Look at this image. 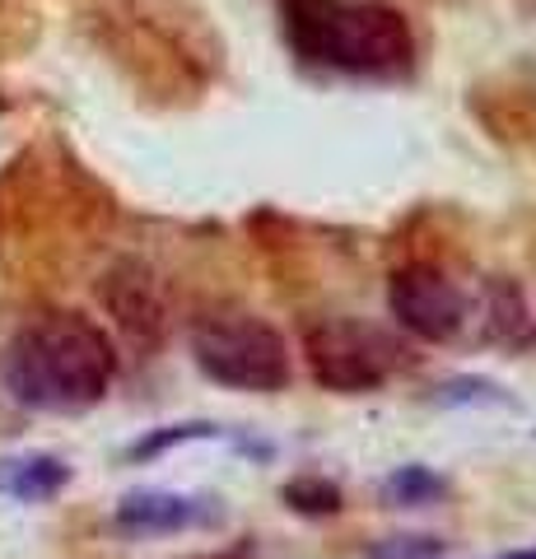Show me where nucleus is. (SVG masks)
<instances>
[{"mask_svg":"<svg viewBox=\"0 0 536 559\" xmlns=\"http://www.w3.org/2000/svg\"><path fill=\"white\" fill-rule=\"evenodd\" d=\"M434 406H517L490 378H448L434 388Z\"/></svg>","mask_w":536,"mask_h":559,"instance_id":"nucleus-13","label":"nucleus"},{"mask_svg":"<svg viewBox=\"0 0 536 559\" xmlns=\"http://www.w3.org/2000/svg\"><path fill=\"white\" fill-rule=\"evenodd\" d=\"M303 359L318 388L336 396L378 392L402 369H410L415 355L406 341H396L388 326L365 318H313L303 322Z\"/></svg>","mask_w":536,"mask_h":559,"instance_id":"nucleus-4","label":"nucleus"},{"mask_svg":"<svg viewBox=\"0 0 536 559\" xmlns=\"http://www.w3.org/2000/svg\"><path fill=\"white\" fill-rule=\"evenodd\" d=\"M205 439H229V429L219 425H205V419H192V425H168V429H154L150 439H141L131 448V462H150L168 448H182V443H205Z\"/></svg>","mask_w":536,"mask_h":559,"instance_id":"nucleus-12","label":"nucleus"},{"mask_svg":"<svg viewBox=\"0 0 536 559\" xmlns=\"http://www.w3.org/2000/svg\"><path fill=\"white\" fill-rule=\"evenodd\" d=\"M98 299L108 308V318L117 322V331L127 336V345H135L141 355L164 345L168 331V304H164V285L145 261H117V266L98 280Z\"/></svg>","mask_w":536,"mask_h":559,"instance_id":"nucleus-6","label":"nucleus"},{"mask_svg":"<svg viewBox=\"0 0 536 559\" xmlns=\"http://www.w3.org/2000/svg\"><path fill=\"white\" fill-rule=\"evenodd\" d=\"M486 341L509 345V349H532L536 345V322L527 318L523 289L513 280H495L486 289Z\"/></svg>","mask_w":536,"mask_h":559,"instance_id":"nucleus-9","label":"nucleus"},{"mask_svg":"<svg viewBox=\"0 0 536 559\" xmlns=\"http://www.w3.org/2000/svg\"><path fill=\"white\" fill-rule=\"evenodd\" d=\"M443 540L425 536V532H406V536H383L369 546V559H439Z\"/></svg>","mask_w":536,"mask_h":559,"instance_id":"nucleus-14","label":"nucleus"},{"mask_svg":"<svg viewBox=\"0 0 536 559\" xmlns=\"http://www.w3.org/2000/svg\"><path fill=\"white\" fill-rule=\"evenodd\" d=\"M443 495H448V480L439 476V471L420 466V462L396 466L392 476L378 485V499H383L388 509H434Z\"/></svg>","mask_w":536,"mask_h":559,"instance_id":"nucleus-10","label":"nucleus"},{"mask_svg":"<svg viewBox=\"0 0 536 559\" xmlns=\"http://www.w3.org/2000/svg\"><path fill=\"white\" fill-rule=\"evenodd\" d=\"M388 312L406 336L429 345L457 341L472 322V304L457 289V280H448V271L429 266V261H410L388 275Z\"/></svg>","mask_w":536,"mask_h":559,"instance_id":"nucleus-5","label":"nucleus"},{"mask_svg":"<svg viewBox=\"0 0 536 559\" xmlns=\"http://www.w3.org/2000/svg\"><path fill=\"white\" fill-rule=\"evenodd\" d=\"M224 509L211 495H182V489H131L117 503V532L127 536H172V532H192V527H211L219 522Z\"/></svg>","mask_w":536,"mask_h":559,"instance_id":"nucleus-7","label":"nucleus"},{"mask_svg":"<svg viewBox=\"0 0 536 559\" xmlns=\"http://www.w3.org/2000/svg\"><path fill=\"white\" fill-rule=\"evenodd\" d=\"M294 57L336 75L396 80L415 66V33L383 0H281Z\"/></svg>","mask_w":536,"mask_h":559,"instance_id":"nucleus-2","label":"nucleus"},{"mask_svg":"<svg viewBox=\"0 0 536 559\" xmlns=\"http://www.w3.org/2000/svg\"><path fill=\"white\" fill-rule=\"evenodd\" d=\"M71 485V466L51 452H20V457H0V495L14 503H47Z\"/></svg>","mask_w":536,"mask_h":559,"instance_id":"nucleus-8","label":"nucleus"},{"mask_svg":"<svg viewBox=\"0 0 536 559\" xmlns=\"http://www.w3.org/2000/svg\"><path fill=\"white\" fill-rule=\"evenodd\" d=\"M117 378V345L84 312H43L14 331L0 355V382L28 411L80 415L108 396Z\"/></svg>","mask_w":536,"mask_h":559,"instance_id":"nucleus-1","label":"nucleus"},{"mask_svg":"<svg viewBox=\"0 0 536 559\" xmlns=\"http://www.w3.org/2000/svg\"><path fill=\"white\" fill-rule=\"evenodd\" d=\"M205 559H248L243 550H229V555H205Z\"/></svg>","mask_w":536,"mask_h":559,"instance_id":"nucleus-16","label":"nucleus"},{"mask_svg":"<svg viewBox=\"0 0 536 559\" xmlns=\"http://www.w3.org/2000/svg\"><path fill=\"white\" fill-rule=\"evenodd\" d=\"M281 503L289 513H299V518H336L345 509V495H341V485L336 480H322V476H294L281 485Z\"/></svg>","mask_w":536,"mask_h":559,"instance_id":"nucleus-11","label":"nucleus"},{"mask_svg":"<svg viewBox=\"0 0 536 559\" xmlns=\"http://www.w3.org/2000/svg\"><path fill=\"white\" fill-rule=\"evenodd\" d=\"M499 559H536V546H527V550H509V555H499Z\"/></svg>","mask_w":536,"mask_h":559,"instance_id":"nucleus-15","label":"nucleus"},{"mask_svg":"<svg viewBox=\"0 0 536 559\" xmlns=\"http://www.w3.org/2000/svg\"><path fill=\"white\" fill-rule=\"evenodd\" d=\"M192 359L196 369L234 392H285L289 388V345L266 318L248 308H215L192 322Z\"/></svg>","mask_w":536,"mask_h":559,"instance_id":"nucleus-3","label":"nucleus"}]
</instances>
